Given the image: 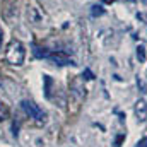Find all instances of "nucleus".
Wrapping results in <instances>:
<instances>
[{
	"label": "nucleus",
	"mask_w": 147,
	"mask_h": 147,
	"mask_svg": "<svg viewBox=\"0 0 147 147\" xmlns=\"http://www.w3.org/2000/svg\"><path fill=\"white\" fill-rule=\"evenodd\" d=\"M24 58H26V46L19 39H12L5 50V60L14 67H21L24 63Z\"/></svg>",
	"instance_id": "1"
},
{
	"label": "nucleus",
	"mask_w": 147,
	"mask_h": 147,
	"mask_svg": "<svg viewBox=\"0 0 147 147\" xmlns=\"http://www.w3.org/2000/svg\"><path fill=\"white\" fill-rule=\"evenodd\" d=\"M21 110L24 111L29 118H33L38 125H43V123L46 121V113L41 110L38 105H34L33 101H29V99L21 101Z\"/></svg>",
	"instance_id": "2"
},
{
	"label": "nucleus",
	"mask_w": 147,
	"mask_h": 147,
	"mask_svg": "<svg viewBox=\"0 0 147 147\" xmlns=\"http://www.w3.org/2000/svg\"><path fill=\"white\" fill-rule=\"evenodd\" d=\"M70 96L75 103H82L86 98V86H84V77H74L70 82Z\"/></svg>",
	"instance_id": "3"
},
{
	"label": "nucleus",
	"mask_w": 147,
	"mask_h": 147,
	"mask_svg": "<svg viewBox=\"0 0 147 147\" xmlns=\"http://www.w3.org/2000/svg\"><path fill=\"white\" fill-rule=\"evenodd\" d=\"M134 111H135V116H137V121L139 123H144L147 120V103L146 99H139L134 106Z\"/></svg>",
	"instance_id": "4"
},
{
	"label": "nucleus",
	"mask_w": 147,
	"mask_h": 147,
	"mask_svg": "<svg viewBox=\"0 0 147 147\" xmlns=\"http://www.w3.org/2000/svg\"><path fill=\"white\" fill-rule=\"evenodd\" d=\"M48 60L55 62L57 65H75L74 60H70L67 55H63L62 51H55V53H48Z\"/></svg>",
	"instance_id": "5"
},
{
	"label": "nucleus",
	"mask_w": 147,
	"mask_h": 147,
	"mask_svg": "<svg viewBox=\"0 0 147 147\" xmlns=\"http://www.w3.org/2000/svg\"><path fill=\"white\" fill-rule=\"evenodd\" d=\"M43 82H45V98L51 99V89H53V79L50 75H43Z\"/></svg>",
	"instance_id": "6"
},
{
	"label": "nucleus",
	"mask_w": 147,
	"mask_h": 147,
	"mask_svg": "<svg viewBox=\"0 0 147 147\" xmlns=\"http://www.w3.org/2000/svg\"><path fill=\"white\" fill-rule=\"evenodd\" d=\"M137 60L140 62V63H146V60H147V53H146V46L144 45H139L137 46Z\"/></svg>",
	"instance_id": "7"
},
{
	"label": "nucleus",
	"mask_w": 147,
	"mask_h": 147,
	"mask_svg": "<svg viewBox=\"0 0 147 147\" xmlns=\"http://www.w3.org/2000/svg\"><path fill=\"white\" fill-rule=\"evenodd\" d=\"M9 115H10V111H9V108H7V105L0 103V121L7 120V118H9Z\"/></svg>",
	"instance_id": "8"
},
{
	"label": "nucleus",
	"mask_w": 147,
	"mask_h": 147,
	"mask_svg": "<svg viewBox=\"0 0 147 147\" xmlns=\"http://www.w3.org/2000/svg\"><path fill=\"white\" fill-rule=\"evenodd\" d=\"M91 14H92L94 17H98V16H103V14H105V7H103V5H92V9H91Z\"/></svg>",
	"instance_id": "9"
},
{
	"label": "nucleus",
	"mask_w": 147,
	"mask_h": 147,
	"mask_svg": "<svg viewBox=\"0 0 147 147\" xmlns=\"http://www.w3.org/2000/svg\"><path fill=\"white\" fill-rule=\"evenodd\" d=\"M137 86H139V89H140L142 94H146L147 92V84H146V80H144L140 75H137Z\"/></svg>",
	"instance_id": "10"
},
{
	"label": "nucleus",
	"mask_w": 147,
	"mask_h": 147,
	"mask_svg": "<svg viewBox=\"0 0 147 147\" xmlns=\"http://www.w3.org/2000/svg\"><path fill=\"white\" fill-rule=\"evenodd\" d=\"M123 140H125V134H120V135L116 137V140H115V147H120Z\"/></svg>",
	"instance_id": "11"
},
{
	"label": "nucleus",
	"mask_w": 147,
	"mask_h": 147,
	"mask_svg": "<svg viewBox=\"0 0 147 147\" xmlns=\"http://www.w3.org/2000/svg\"><path fill=\"white\" fill-rule=\"evenodd\" d=\"M82 75H86V79H89V80H92V79H94V74L91 72L89 69H86V70H84V74H82Z\"/></svg>",
	"instance_id": "12"
},
{
	"label": "nucleus",
	"mask_w": 147,
	"mask_h": 147,
	"mask_svg": "<svg viewBox=\"0 0 147 147\" xmlns=\"http://www.w3.org/2000/svg\"><path fill=\"white\" fill-rule=\"evenodd\" d=\"M135 147H147V137L140 139V140L137 142V146H135Z\"/></svg>",
	"instance_id": "13"
},
{
	"label": "nucleus",
	"mask_w": 147,
	"mask_h": 147,
	"mask_svg": "<svg viewBox=\"0 0 147 147\" xmlns=\"http://www.w3.org/2000/svg\"><path fill=\"white\" fill-rule=\"evenodd\" d=\"M12 130H14V132H12V134H14V137H17V135H19V132H17V130H19V125H17V123H14Z\"/></svg>",
	"instance_id": "14"
},
{
	"label": "nucleus",
	"mask_w": 147,
	"mask_h": 147,
	"mask_svg": "<svg viewBox=\"0 0 147 147\" xmlns=\"http://www.w3.org/2000/svg\"><path fill=\"white\" fill-rule=\"evenodd\" d=\"M2 41H3V31H2V28H0V46H2Z\"/></svg>",
	"instance_id": "15"
},
{
	"label": "nucleus",
	"mask_w": 147,
	"mask_h": 147,
	"mask_svg": "<svg viewBox=\"0 0 147 147\" xmlns=\"http://www.w3.org/2000/svg\"><path fill=\"white\" fill-rule=\"evenodd\" d=\"M130 2H134V0H130Z\"/></svg>",
	"instance_id": "16"
}]
</instances>
